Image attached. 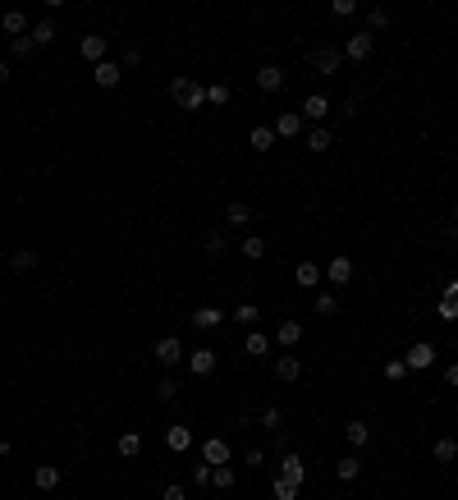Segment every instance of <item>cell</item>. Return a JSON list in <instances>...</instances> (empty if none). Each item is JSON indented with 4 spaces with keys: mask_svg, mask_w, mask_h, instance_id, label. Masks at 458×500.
I'll use <instances>...</instances> for the list:
<instances>
[{
    "mask_svg": "<svg viewBox=\"0 0 458 500\" xmlns=\"http://www.w3.org/2000/svg\"><path fill=\"white\" fill-rule=\"evenodd\" d=\"M170 101H175L179 111H197V106H207V88L193 83V78H175L170 83Z\"/></svg>",
    "mask_w": 458,
    "mask_h": 500,
    "instance_id": "obj_1",
    "label": "cell"
},
{
    "mask_svg": "<svg viewBox=\"0 0 458 500\" xmlns=\"http://www.w3.org/2000/svg\"><path fill=\"white\" fill-rule=\"evenodd\" d=\"M404 363L413 367V372H426V367H436V345H431V340H417V345L404 354Z\"/></svg>",
    "mask_w": 458,
    "mask_h": 500,
    "instance_id": "obj_2",
    "label": "cell"
},
{
    "mask_svg": "<svg viewBox=\"0 0 458 500\" xmlns=\"http://www.w3.org/2000/svg\"><path fill=\"white\" fill-rule=\"evenodd\" d=\"M225 317H229L225 308H216V303H202V308L193 312V326H197V331H220V326H225Z\"/></svg>",
    "mask_w": 458,
    "mask_h": 500,
    "instance_id": "obj_3",
    "label": "cell"
},
{
    "mask_svg": "<svg viewBox=\"0 0 458 500\" xmlns=\"http://www.w3.org/2000/svg\"><path fill=\"white\" fill-rule=\"evenodd\" d=\"M312 65H317V74H321V78H335V74H339V65H344V56H339L335 46H321L317 56H312Z\"/></svg>",
    "mask_w": 458,
    "mask_h": 500,
    "instance_id": "obj_4",
    "label": "cell"
},
{
    "mask_svg": "<svg viewBox=\"0 0 458 500\" xmlns=\"http://www.w3.org/2000/svg\"><path fill=\"white\" fill-rule=\"evenodd\" d=\"M5 267H10V276H28V271H37V248H14Z\"/></svg>",
    "mask_w": 458,
    "mask_h": 500,
    "instance_id": "obj_5",
    "label": "cell"
},
{
    "mask_svg": "<svg viewBox=\"0 0 458 500\" xmlns=\"http://www.w3.org/2000/svg\"><path fill=\"white\" fill-rule=\"evenodd\" d=\"M280 478H284V482H294V487H303V478H307L303 455H294V450H289V455L280 459Z\"/></svg>",
    "mask_w": 458,
    "mask_h": 500,
    "instance_id": "obj_6",
    "label": "cell"
},
{
    "mask_svg": "<svg viewBox=\"0 0 458 500\" xmlns=\"http://www.w3.org/2000/svg\"><path fill=\"white\" fill-rule=\"evenodd\" d=\"M371 46H376L371 33H353L349 46H344V60H371Z\"/></svg>",
    "mask_w": 458,
    "mask_h": 500,
    "instance_id": "obj_7",
    "label": "cell"
},
{
    "mask_svg": "<svg viewBox=\"0 0 458 500\" xmlns=\"http://www.w3.org/2000/svg\"><path fill=\"white\" fill-rule=\"evenodd\" d=\"M179 358H184V345H179L175 335H165V340H156V363H161V367H175Z\"/></svg>",
    "mask_w": 458,
    "mask_h": 500,
    "instance_id": "obj_8",
    "label": "cell"
},
{
    "mask_svg": "<svg viewBox=\"0 0 458 500\" xmlns=\"http://www.w3.org/2000/svg\"><path fill=\"white\" fill-rule=\"evenodd\" d=\"M275 143H280V138H275V124H257V129H248V147L252 152H271Z\"/></svg>",
    "mask_w": 458,
    "mask_h": 500,
    "instance_id": "obj_9",
    "label": "cell"
},
{
    "mask_svg": "<svg viewBox=\"0 0 458 500\" xmlns=\"http://www.w3.org/2000/svg\"><path fill=\"white\" fill-rule=\"evenodd\" d=\"M326 280H330V285H335V289H344V285H349V280H353V262H349V257H344V253H339L335 262H330V267H326Z\"/></svg>",
    "mask_w": 458,
    "mask_h": 500,
    "instance_id": "obj_10",
    "label": "cell"
},
{
    "mask_svg": "<svg viewBox=\"0 0 458 500\" xmlns=\"http://www.w3.org/2000/svg\"><path fill=\"white\" fill-rule=\"evenodd\" d=\"M298 115H303V120H312V124H321V120L330 115V97H326V92H317V97H307V101H303V111H298Z\"/></svg>",
    "mask_w": 458,
    "mask_h": 500,
    "instance_id": "obj_11",
    "label": "cell"
},
{
    "mask_svg": "<svg viewBox=\"0 0 458 500\" xmlns=\"http://www.w3.org/2000/svg\"><path fill=\"white\" fill-rule=\"evenodd\" d=\"M202 459H207L211 468H220V464H229V441L225 436H211L207 445H202Z\"/></svg>",
    "mask_w": 458,
    "mask_h": 500,
    "instance_id": "obj_12",
    "label": "cell"
},
{
    "mask_svg": "<svg viewBox=\"0 0 458 500\" xmlns=\"http://www.w3.org/2000/svg\"><path fill=\"white\" fill-rule=\"evenodd\" d=\"M275 377H280V381H298V377H303V358H298V354H280V358H275Z\"/></svg>",
    "mask_w": 458,
    "mask_h": 500,
    "instance_id": "obj_13",
    "label": "cell"
},
{
    "mask_svg": "<svg viewBox=\"0 0 458 500\" xmlns=\"http://www.w3.org/2000/svg\"><path fill=\"white\" fill-rule=\"evenodd\" d=\"M275 138H303V115L284 111L280 120H275Z\"/></svg>",
    "mask_w": 458,
    "mask_h": 500,
    "instance_id": "obj_14",
    "label": "cell"
},
{
    "mask_svg": "<svg viewBox=\"0 0 458 500\" xmlns=\"http://www.w3.org/2000/svg\"><path fill=\"white\" fill-rule=\"evenodd\" d=\"M257 88H262V92H280L284 88V69L280 65H262V69H257Z\"/></svg>",
    "mask_w": 458,
    "mask_h": 500,
    "instance_id": "obj_15",
    "label": "cell"
},
{
    "mask_svg": "<svg viewBox=\"0 0 458 500\" xmlns=\"http://www.w3.org/2000/svg\"><path fill=\"white\" fill-rule=\"evenodd\" d=\"M307 147H312V152H330V147H335V129L312 124V129H307Z\"/></svg>",
    "mask_w": 458,
    "mask_h": 500,
    "instance_id": "obj_16",
    "label": "cell"
},
{
    "mask_svg": "<svg viewBox=\"0 0 458 500\" xmlns=\"http://www.w3.org/2000/svg\"><path fill=\"white\" fill-rule=\"evenodd\" d=\"M120 74H124V69L115 65V60H101L92 78H97V88H106V92H110V88H120Z\"/></svg>",
    "mask_w": 458,
    "mask_h": 500,
    "instance_id": "obj_17",
    "label": "cell"
},
{
    "mask_svg": "<svg viewBox=\"0 0 458 500\" xmlns=\"http://www.w3.org/2000/svg\"><path fill=\"white\" fill-rule=\"evenodd\" d=\"M436 317H445V322H458V280L445 289V299L436 303Z\"/></svg>",
    "mask_w": 458,
    "mask_h": 500,
    "instance_id": "obj_18",
    "label": "cell"
},
{
    "mask_svg": "<svg viewBox=\"0 0 458 500\" xmlns=\"http://www.w3.org/2000/svg\"><path fill=\"white\" fill-rule=\"evenodd\" d=\"M0 28H5L10 37H28V28H33V23H28V14H23V10H10L5 19H0Z\"/></svg>",
    "mask_w": 458,
    "mask_h": 500,
    "instance_id": "obj_19",
    "label": "cell"
},
{
    "mask_svg": "<svg viewBox=\"0 0 458 500\" xmlns=\"http://www.w3.org/2000/svg\"><path fill=\"white\" fill-rule=\"evenodd\" d=\"M78 51H83V60H97V65H101V60H106V37H101V33H88Z\"/></svg>",
    "mask_w": 458,
    "mask_h": 500,
    "instance_id": "obj_20",
    "label": "cell"
},
{
    "mask_svg": "<svg viewBox=\"0 0 458 500\" xmlns=\"http://www.w3.org/2000/svg\"><path fill=\"white\" fill-rule=\"evenodd\" d=\"M229 322H239V326H248V331H257V322H262V308H257V303H239Z\"/></svg>",
    "mask_w": 458,
    "mask_h": 500,
    "instance_id": "obj_21",
    "label": "cell"
},
{
    "mask_svg": "<svg viewBox=\"0 0 458 500\" xmlns=\"http://www.w3.org/2000/svg\"><path fill=\"white\" fill-rule=\"evenodd\" d=\"M216 372V349H193V377H211Z\"/></svg>",
    "mask_w": 458,
    "mask_h": 500,
    "instance_id": "obj_22",
    "label": "cell"
},
{
    "mask_svg": "<svg viewBox=\"0 0 458 500\" xmlns=\"http://www.w3.org/2000/svg\"><path fill=\"white\" fill-rule=\"evenodd\" d=\"M294 280H298L303 289H317V285H321V267H317V262H298Z\"/></svg>",
    "mask_w": 458,
    "mask_h": 500,
    "instance_id": "obj_23",
    "label": "cell"
},
{
    "mask_svg": "<svg viewBox=\"0 0 458 500\" xmlns=\"http://www.w3.org/2000/svg\"><path fill=\"white\" fill-rule=\"evenodd\" d=\"M33 482H37V491H55V487H60V468H55V464H42V468L33 473Z\"/></svg>",
    "mask_w": 458,
    "mask_h": 500,
    "instance_id": "obj_24",
    "label": "cell"
},
{
    "mask_svg": "<svg viewBox=\"0 0 458 500\" xmlns=\"http://www.w3.org/2000/svg\"><path fill=\"white\" fill-rule=\"evenodd\" d=\"M202 248H207V257H225V248H229V234H225V230H207Z\"/></svg>",
    "mask_w": 458,
    "mask_h": 500,
    "instance_id": "obj_25",
    "label": "cell"
},
{
    "mask_svg": "<svg viewBox=\"0 0 458 500\" xmlns=\"http://www.w3.org/2000/svg\"><path fill=\"white\" fill-rule=\"evenodd\" d=\"M275 340H280L284 349H294L298 340H303V322H280V331H275Z\"/></svg>",
    "mask_w": 458,
    "mask_h": 500,
    "instance_id": "obj_26",
    "label": "cell"
},
{
    "mask_svg": "<svg viewBox=\"0 0 458 500\" xmlns=\"http://www.w3.org/2000/svg\"><path fill=\"white\" fill-rule=\"evenodd\" d=\"M431 455H436L440 464H454V459H458V441H454V436H440V441L431 445Z\"/></svg>",
    "mask_w": 458,
    "mask_h": 500,
    "instance_id": "obj_27",
    "label": "cell"
},
{
    "mask_svg": "<svg viewBox=\"0 0 458 500\" xmlns=\"http://www.w3.org/2000/svg\"><path fill=\"white\" fill-rule=\"evenodd\" d=\"M28 37H33V46H51V42H55V23H51V19L33 23V33H28Z\"/></svg>",
    "mask_w": 458,
    "mask_h": 500,
    "instance_id": "obj_28",
    "label": "cell"
},
{
    "mask_svg": "<svg viewBox=\"0 0 458 500\" xmlns=\"http://www.w3.org/2000/svg\"><path fill=\"white\" fill-rule=\"evenodd\" d=\"M362 23H367L362 33H381L385 23H390V10H381V5H376V10H367V14H362Z\"/></svg>",
    "mask_w": 458,
    "mask_h": 500,
    "instance_id": "obj_29",
    "label": "cell"
},
{
    "mask_svg": "<svg viewBox=\"0 0 458 500\" xmlns=\"http://www.w3.org/2000/svg\"><path fill=\"white\" fill-rule=\"evenodd\" d=\"M344 436H349V445H367L371 441V427L353 418V423H344Z\"/></svg>",
    "mask_w": 458,
    "mask_h": 500,
    "instance_id": "obj_30",
    "label": "cell"
},
{
    "mask_svg": "<svg viewBox=\"0 0 458 500\" xmlns=\"http://www.w3.org/2000/svg\"><path fill=\"white\" fill-rule=\"evenodd\" d=\"M362 478V459L349 455V459H339V482H358Z\"/></svg>",
    "mask_w": 458,
    "mask_h": 500,
    "instance_id": "obj_31",
    "label": "cell"
},
{
    "mask_svg": "<svg viewBox=\"0 0 458 500\" xmlns=\"http://www.w3.org/2000/svg\"><path fill=\"white\" fill-rule=\"evenodd\" d=\"M165 445H170V450H188V445H193V432H188V427H170V432H165Z\"/></svg>",
    "mask_w": 458,
    "mask_h": 500,
    "instance_id": "obj_32",
    "label": "cell"
},
{
    "mask_svg": "<svg viewBox=\"0 0 458 500\" xmlns=\"http://www.w3.org/2000/svg\"><path fill=\"white\" fill-rule=\"evenodd\" d=\"M120 455H124V459H138V455H142V436H138V432H124V436H120Z\"/></svg>",
    "mask_w": 458,
    "mask_h": 500,
    "instance_id": "obj_33",
    "label": "cell"
},
{
    "mask_svg": "<svg viewBox=\"0 0 458 500\" xmlns=\"http://www.w3.org/2000/svg\"><path fill=\"white\" fill-rule=\"evenodd\" d=\"M239 248H243V257H252V262H257V257H266V239H262V234H248Z\"/></svg>",
    "mask_w": 458,
    "mask_h": 500,
    "instance_id": "obj_34",
    "label": "cell"
},
{
    "mask_svg": "<svg viewBox=\"0 0 458 500\" xmlns=\"http://www.w3.org/2000/svg\"><path fill=\"white\" fill-rule=\"evenodd\" d=\"M271 496L275 500H298V487H294V482H284V478H275L271 482Z\"/></svg>",
    "mask_w": 458,
    "mask_h": 500,
    "instance_id": "obj_35",
    "label": "cell"
},
{
    "mask_svg": "<svg viewBox=\"0 0 458 500\" xmlns=\"http://www.w3.org/2000/svg\"><path fill=\"white\" fill-rule=\"evenodd\" d=\"M33 51H37V46H33V37H14V42H10V56H14V60H28Z\"/></svg>",
    "mask_w": 458,
    "mask_h": 500,
    "instance_id": "obj_36",
    "label": "cell"
},
{
    "mask_svg": "<svg viewBox=\"0 0 458 500\" xmlns=\"http://www.w3.org/2000/svg\"><path fill=\"white\" fill-rule=\"evenodd\" d=\"M248 221H252L248 202H229V225H248Z\"/></svg>",
    "mask_w": 458,
    "mask_h": 500,
    "instance_id": "obj_37",
    "label": "cell"
},
{
    "mask_svg": "<svg viewBox=\"0 0 458 500\" xmlns=\"http://www.w3.org/2000/svg\"><path fill=\"white\" fill-rule=\"evenodd\" d=\"M211 487H220V491H229V487H234V468H229V464H220V468H216V473H211Z\"/></svg>",
    "mask_w": 458,
    "mask_h": 500,
    "instance_id": "obj_38",
    "label": "cell"
},
{
    "mask_svg": "<svg viewBox=\"0 0 458 500\" xmlns=\"http://www.w3.org/2000/svg\"><path fill=\"white\" fill-rule=\"evenodd\" d=\"M243 349H248L252 358H266V349H271V345H266V335H262V331H252V335H248V345H243Z\"/></svg>",
    "mask_w": 458,
    "mask_h": 500,
    "instance_id": "obj_39",
    "label": "cell"
},
{
    "mask_svg": "<svg viewBox=\"0 0 458 500\" xmlns=\"http://www.w3.org/2000/svg\"><path fill=\"white\" fill-rule=\"evenodd\" d=\"M207 106H229V88L225 83H211L207 88Z\"/></svg>",
    "mask_w": 458,
    "mask_h": 500,
    "instance_id": "obj_40",
    "label": "cell"
},
{
    "mask_svg": "<svg viewBox=\"0 0 458 500\" xmlns=\"http://www.w3.org/2000/svg\"><path fill=\"white\" fill-rule=\"evenodd\" d=\"M330 14H335V19H353V14H358V0H335Z\"/></svg>",
    "mask_w": 458,
    "mask_h": 500,
    "instance_id": "obj_41",
    "label": "cell"
},
{
    "mask_svg": "<svg viewBox=\"0 0 458 500\" xmlns=\"http://www.w3.org/2000/svg\"><path fill=\"white\" fill-rule=\"evenodd\" d=\"M404 377H408V363H404V358L385 363V381H404Z\"/></svg>",
    "mask_w": 458,
    "mask_h": 500,
    "instance_id": "obj_42",
    "label": "cell"
},
{
    "mask_svg": "<svg viewBox=\"0 0 458 500\" xmlns=\"http://www.w3.org/2000/svg\"><path fill=\"white\" fill-rule=\"evenodd\" d=\"M156 395H161V400H175V395H179V381H175V377H161V381H156Z\"/></svg>",
    "mask_w": 458,
    "mask_h": 500,
    "instance_id": "obj_43",
    "label": "cell"
},
{
    "mask_svg": "<svg viewBox=\"0 0 458 500\" xmlns=\"http://www.w3.org/2000/svg\"><path fill=\"white\" fill-rule=\"evenodd\" d=\"M142 65V46H124V60H120V69H138Z\"/></svg>",
    "mask_w": 458,
    "mask_h": 500,
    "instance_id": "obj_44",
    "label": "cell"
},
{
    "mask_svg": "<svg viewBox=\"0 0 458 500\" xmlns=\"http://www.w3.org/2000/svg\"><path fill=\"white\" fill-rule=\"evenodd\" d=\"M211 473H216V468H211L207 459H202V464L193 468V482H197V487H211Z\"/></svg>",
    "mask_w": 458,
    "mask_h": 500,
    "instance_id": "obj_45",
    "label": "cell"
},
{
    "mask_svg": "<svg viewBox=\"0 0 458 500\" xmlns=\"http://www.w3.org/2000/svg\"><path fill=\"white\" fill-rule=\"evenodd\" d=\"M335 308H339V299H335V294H321V299H317V312H321V317H330Z\"/></svg>",
    "mask_w": 458,
    "mask_h": 500,
    "instance_id": "obj_46",
    "label": "cell"
},
{
    "mask_svg": "<svg viewBox=\"0 0 458 500\" xmlns=\"http://www.w3.org/2000/svg\"><path fill=\"white\" fill-rule=\"evenodd\" d=\"M280 423H284L280 409H262V427H280Z\"/></svg>",
    "mask_w": 458,
    "mask_h": 500,
    "instance_id": "obj_47",
    "label": "cell"
},
{
    "mask_svg": "<svg viewBox=\"0 0 458 500\" xmlns=\"http://www.w3.org/2000/svg\"><path fill=\"white\" fill-rule=\"evenodd\" d=\"M161 500H188V491H184V487H179V482H170V487H165V491H161Z\"/></svg>",
    "mask_w": 458,
    "mask_h": 500,
    "instance_id": "obj_48",
    "label": "cell"
},
{
    "mask_svg": "<svg viewBox=\"0 0 458 500\" xmlns=\"http://www.w3.org/2000/svg\"><path fill=\"white\" fill-rule=\"evenodd\" d=\"M445 386H458V363H449V367H445Z\"/></svg>",
    "mask_w": 458,
    "mask_h": 500,
    "instance_id": "obj_49",
    "label": "cell"
},
{
    "mask_svg": "<svg viewBox=\"0 0 458 500\" xmlns=\"http://www.w3.org/2000/svg\"><path fill=\"white\" fill-rule=\"evenodd\" d=\"M5 83H10V65H5V60H0V88H5Z\"/></svg>",
    "mask_w": 458,
    "mask_h": 500,
    "instance_id": "obj_50",
    "label": "cell"
},
{
    "mask_svg": "<svg viewBox=\"0 0 458 500\" xmlns=\"http://www.w3.org/2000/svg\"><path fill=\"white\" fill-rule=\"evenodd\" d=\"M5 450H10V436H5V432H0V455H5Z\"/></svg>",
    "mask_w": 458,
    "mask_h": 500,
    "instance_id": "obj_51",
    "label": "cell"
},
{
    "mask_svg": "<svg viewBox=\"0 0 458 500\" xmlns=\"http://www.w3.org/2000/svg\"><path fill=\"white\" fill-rule=\"evenodd\" d=\"M454 230H458V207H454Z\"/></svg>",
    "mask_w": 458,
    "mask_h": 500,
    "instance_id": "obj_52",
    "label": "cell"
}]
</instances>
